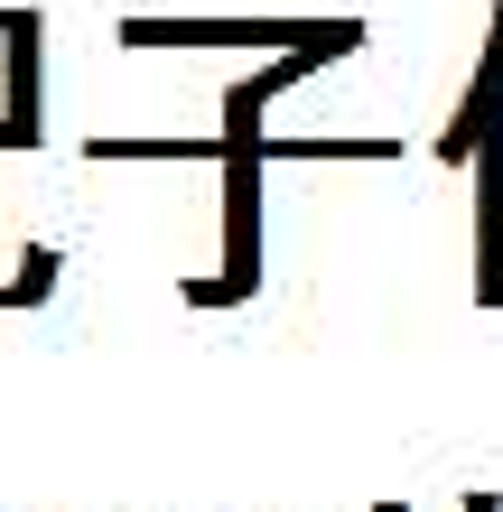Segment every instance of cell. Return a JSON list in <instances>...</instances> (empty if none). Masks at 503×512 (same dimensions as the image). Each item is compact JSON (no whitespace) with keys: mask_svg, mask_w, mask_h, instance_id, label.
Here are the masks:
<instances>
[{"mask_svg":"<svg viewBox=\"0 0 503 512\" xmlns=\"http://www.w3.org/2000/svg\"><path fill=\"white\" fill-rule=\"evenodd\" d=\"M261 289V131H224V270L187 280L196 308H233Z\"/></svg>","mask_w":503,"mask_h":512,"instance_id":"6da1fadb","label":"cell"},{"mask_svg":"<svg viewBox=\"0 0 503 512\" xmlns=\"http://www.w3.org/2000/svg\"><path fill=\"white\" fill-rule=\"evenodd\" d=\"M308 28L280 19H131L122 47H299Z\"/></svg>","mask_w":503,"mask_h":512,"instance_id":"7a4b0ae2","label":"cell"},{"mask_svg":"<svg viewBox=\"0 0 503 512\" xmlns=\"http://www.w3.org/2000/svg\"><path fill=\"white\" fill-rule=\"evenodd\" d=\"M476 298L503 308V122L476 140Z\"/></svg>","mask_w":503,"mask_h":512,"instance_id":"3957f363","label":"cell"},{"mask_svg":"<svg viewBox=\"0 0 503 512\" xmlns=\"http://www.w3.org/2000/svg\"><path fill=\"white\" fill-rule=\"evenodd\" d=\"M494 122H503V19H494L485 66H476V94H466V103H457V122L438 131V159H448V168H466V159H476V140H485Z\"/></svg>","mask_w":503,"mask_h":512,"instance_id":"277c9868","label":"cell"},{"mask_svg":"<svg viewBox=\"0 0 503 512\" xmlns=\"http://www.w3.org/2000/svg\"><path fill=\"white\" fill-rule=\"evenodd\" d=\"M0 75H10V122L38 131V19H0Z\"/></svg>","mask_w":503,"mask_h":512,"instance_id":"5b68a950","label":"cell"},{"mask_svg":"<svg viewBox=\"0 0 503 512\" xmlns=\"http://www.w3.org/2000/svg\"><path fill=\"white\" fill-rule=\"evenodd\" d=\"M84 159H215L224 168V131L215 140H122V131H94Z\"/></svg>","mask_w":503,"mask_h":512,"instance_id":"8992f818","label":"cell"},{"mask_svg":"<svg viewBox=\"0 0 503 512\" xmlns=\"http://www.w3.org/2000/svg\"><path fill=\"white\" fill-rule=\"evenodd\" d=\"M47 289H56V243H28V252H19V280L0 289V308H38Z\"/></svg>","mask_w":503,"mask_h":512,"instance_id":"52a82bcc","label":"cell"}]
</instances>
